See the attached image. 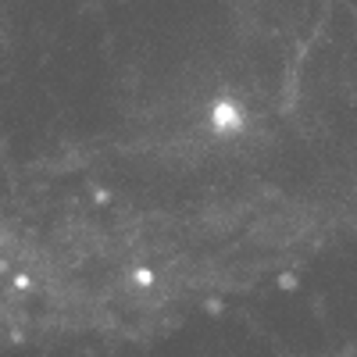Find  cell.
Instances as JSON below:
<instances>
[{
  "label": "cell",
  "mask_w": 357,
  "mask_h": 357,
  "mask_svg": "<svg viewBox=\"0 0 357 357\" xmlns=\"http://www.w3.org/2000/svg\"><path fill=\"white\" fill-rule=\"evenodd\" d=\"M211 122H215V129H240L243 126V114L236 111L232 104H218L211 111Z\"/></svg>",
  "instance_id": "1"
}]
</instances>
